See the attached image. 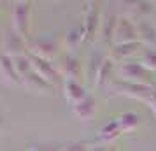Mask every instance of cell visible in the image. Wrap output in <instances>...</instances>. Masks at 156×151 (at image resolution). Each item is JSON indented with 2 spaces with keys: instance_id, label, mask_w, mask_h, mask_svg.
<instances>
[{
  "instance_id": "3957f363",
  "label": "cell",
  "mask_w": 156,
  "mask_h": 151,
  "mask_svg": "<svg viewBox=\"0 0 156 151\" xmlns=\"http://www.w3.org/2000/svg\"><path fill=\"white\" fill-rule=\"evenodd\" d=\"M28 58H30V62H32V69H34V70H35L44 81H48L49 84H55V83H58V81H60V77H62V76H60L58 69L51 63L49 60H44V58L34 56V55H30V53H28Z\"/></svg>"
},
{
  "instance_id": "6da1fadb",
  "label": "cell",
  "mask_w": 156,
  "mask_h": 151,
  "mask_svg": "<svg viewBox=\"0 0 156 151\" xmlns=\"http://www.w3.org/2000/svg\"><path fill=\"white\" fill-rule=\"evenodd\" d=\"M2 49H4L2 55L11 56V58H18V56H23V55H28V46H27L25 37H21L14 28L5 30L4 41H2Z\"/></svg>"
},
{
  "instance_id": "7a4b0ae2",
  "label": "cell",
  "mask_w": 156,
  "mask_h": 151,
  "mask_svg": "<svg viewBox=\"0 0 156 151\" xmlns=\"http://www.w3.org/2000/svg\"><path fill=\"white\" fill-rule=\"evenodd\" d=\"M30 2H16L12 7V27L21 37H28L30 34Z\"/></svg>"
},
{
  "instance_id": "277c9868",
  "label": "cell",
  "mask_w": 156,
  "mask_h": 151,
  "mask_svg": "<svg viewBox=\"0 0 156 151\" xmlns=\"http://www.w3.org/2000/svg\"><path fill=\"white\" fill-rule=\"evenodd\" d=\"M27 46H28L30 55L44 58V60H49V62L53 56H56V51H58V44L53 39H35V41H28Z\"/></svg>"
},
{
  "instance_id": "8fae6325",
  "label": "cell",
  "mask_w": 156,
  "mask_h": 151,
  "mask_svg": "<svg viewBox=\"0 0 156 151\" xmlns=\"http://www.w3.org/2000/svg\"><path fill=\"white\" fill-rule=\"evenodd\" d=\"M63 90H65V97H67L72 104H77V102H81L83 99L88 97V95H86V90L79 84L77 81H65Z\"/></svg>"
},
{
  "instance_id": "ac0fdd59",
  "label": "cell",
  "mask_w": 156,
  "mask_h": 151,
  "mask_svg": "<svg viewBox=\"0 0 156 151\" xmlns=\"http://www.w3.org/2000/svg\"><path fill=\"white\" fill-rule=\"evenodd\" d=\"M118 121H119L121 130H130L139 123V116L135 114V113H126V114H121L118 118Z\"/></svg>"
},
{
  "instance_id": "52a82bcc",
  "label": "cell",
  "mask_w": 156,
  "mask_h": 151,
  "mask_svg": "<svg viewBox=\"0 0 156 151\" xmlns=\"http://www.w3.org/2000/svg\"><path fill=\"white\" fill-rule=\"evenodd\" d=\"M58 72H60L62 77H65V81H77L79 72H81L77 58L72 56V55L63 56L60 60V63H58Z\"/></svg>"
},
{
  "instance_id": "9a60e30c",
  "label": "cell",
  "mask_w": 156,
  "mask_h": 151,
  "mask_svg": "<svg viewBox=\"0 0 156 151\" xmlns=\"http://www.w3.org/2000/svg\"><path fill=\"white\" fill-rule=\"evenodd\" d=\"M14 65H16L18 74H20V79H21L23 76H27L30 70H34V69H32V62H30L28 55H23V56L14 58Z\"/></svg>"
},
{
  "instance_id": "5bb4252c",
  "label": "cell",
  "mask_w": 156,
  "mask_h": 151,
  "mask_svg": "<svg viewBox=\"0 0 156 151\" xmlns=\"http://www.w3.org/2000/svg\"><path fill=\"white\" fill-rule=\"evenodd\" d=\"M137 30H139V35H140L142 41L146 44H149V46H154V49H156V28H154V25H151L147 21H140L137 25Z\"/></svg>"
},
{
  "instance_id": "9c48e42d",
  "label": "cell",
  "mask_w": 156,
  "mask_h": 151,
  "mask_svg": "<svg viewBox=\"0 0 156 151\" xmlns=\"http://www.w3.org/2000/svg\"><path fill=\"white\" fill-rule=\"evenodd\" d=\"M121 74L130 83H140L147 77V69L142 63H123L121 65Z\"/></svg>"
},
{
  "instance_id": "8992f818",
  "label": "cell",
  "mask_w": 156,
  "mask_h": 151,
  "mask_svg": "<svg viewBox=\"0 0 156 151\" xmlns=\"http://www.w3.org/2000/svg\"><path fill=\"white\" fill-rule=\"evenodd\" d=\"M116 90L118 93H125V95H130V97H135V99H142V100L147 102V99L151 97V93L154 92V88L149 86V84H144V83H118L116 84Z\"/></svg>"
},
{
  "instance_id": "7c38bea8",
  "label": "cell",
  "mask_w": 156,
  "mask_h": 151,
  "mask_svg": "<svg viewBox=\"0 0 156 151\" xmlns=\"http://www.w3.org/2000/svg\"><path fill=\"white\" fill-rule=\"evenodd\" d=\"M97 28H98V11L95 7H88L84 16V25H83L84 39H91Z\"/></svg>"
},
{
  "instance_id": "4fadbf2b",
  "label": "cell",
  "mask_w": 156,
  "mask_h": 151,
  "mask_svg": "<svg viewBox=\"0 0 156 151\" xmlns=\"http://www.w3.org/2000/svg\"><path fill=\"white\" fill-rule=\"evenodd\" d=\"M74 113L83 120V121H86V120H90L93 114H95V100H93V97H86V99H83L81 102H77V104H74Z\"/></svg>"
},
{
  "instance_id": "2e32d148",
  "label": "cell",
  "mask_w": 156,
  "mask_h": 151,
  "mask_svg": "<svg viewBox=\"0 0 156 151\" xmlns=\"http://www.w3.org/2000/svg\"><path fill=\"white\" fill-rule=\"evenodd\" d=\"M119 132H121L119 121L114 120V121H109L104 128L100 130V137H102V139H112V137H116Z\"/></svg>"
},
{
  "instance_id": "30bf717a",
  "label": "cell",
  "mask_w": 156,
  "mask_h": 151,
  "mask_svg": "<svg viewBox=\"0 0 156 151\" xmlns=\"http://www.w3.org/2000/svg\"><path fill=\"white\" fill-rule=\"evenodd\" d=\"M21 83L25 84V86L32 88V90H37V92H48V90H51V86H53V84H49L48 81H44L35 70H30L27 76H23Z\"/></svg>"
},
{
  "instance_id": "ba28073f",
  "label": "cell",
  "mask_w": 156,
  "mask_h": 151,
  "mask_svg": "<svg viewBox=\"0 0 156 151\" xmlns=\"http://www.w3.org/2000/svg\"><path fill=\"white\" fill-rule=\"evenodd\" d=\"M0 76L4 77V81H7V83H21L20 74L16 70L14 58L0 55Z\"/></svg>"
},
{
  "instance_id": "603a6c76",
  "label": "cell",
  "mask_w": 156,
  "mask_h": 151,
  "mask_svg": "<svg viewBox=\"0 0 156 151\" xmlns=\"http://www.w3.org/2000/svg\"><path fill=\"white\" fill-rule=\"evenodd\" d=\"M63 151H86L84 146L83 144H70V146H67V148H63Z\"/></svg>"
},
{
  "instance_id": "d6986e66",
  "label": "cell",
  "mask_w": 156,
  "mask_h": 151,
  "mask_svg": "<svg viewBox=\"0 0 156 151\" xmlns=\"http://www.w3.org/2000/svg\"><path fill=\"white\" fill-rule=\"evenodd\" d=\"M140 44L139 42H126V44H118L116 49H114V56H125V55H130L133 53L135 48H139Z\"/></svg>"
},
{
  "instance_id": "5b68a950",
  "label": "cell",
  "mask_w": 156,
  "mask_h": 151,
  "mask_svg": "<svg viewBox=\"0 0 156 151\" xmlns=\"http://www.w3.org/2000/svg\"><path fill=\"white\" fill-rule=\"evenodd\" d=\"M137 35L139 30L137 25L126 20V18H119L116 23V30H114V37L118 44H126V42H137Z\"/></svg>"
},
{
  "instance_id": "ffe728a7",
  "label": "cell",
  "mask_w": 156,
  "mask_h": 151,
  "mask_svg": "<svg viewBox=\"0 0 156 151\" xmlns=\"http://www.w3.org/2000/svg\"><path fill=\"white\" fill-rule=\"evenodd\" d=\"M116 16H109L104 23V30H102V35H104V41H109L111 35H114V30H116Z\"/></svg>"
},
{
  "instance_id": "7402d4cb",
  "label": "cell",
  "mask_w": 156,
  "mask_h": 151,
  "mask_svg": "<svg viewBox=\"0 0 156 151\" xmlns=\"http://www.w3.org/2000/svg\"><path fill=\"white\" fill-rule=\"evenodd\" d=\"M81 34H83L81 30H70V32L67 34V44H69L70 48H74V46H76L77 42H81V41L84 39V37L81 35Z\"/></svg>"
},
{
  "instance_id": "e0dca14e",
  "label": "cell",
  "mask_w": 156,
  "mask_h": 151,
  "mask_svg": "<svg viewBox=\"0 0 156 151\" xmlns=\"http://www.w3.org/2000/svg\"><path fill=\"white\" fill-rule=\"evenodd\" d=\"M142 62L140 63L146 67V69H151V70H156V49L154 48H149V49H144L142 53Z\"/></svg>"
},
{
  "instance_id": "d4e9b609",
  "label": "cell",
  "mask_w": 156,
  "mask_h": 151,
  "mask_svg": "<svg viewBox=\"0 0 156 151\" xmlns=\"http://www.w3.org/2000/svg\"><path fill=\"white\" fill-rule=\"evenodd\" d=\"M112 151H114V149H112Z\"/></svg>"
},
{
  "instance_id": "cb8c5ba5",
  "label": "cell",
  "mask_w": 156,
  "mask_h": 151,
  "mask_svg": "<svg viewBox=\"0 0 156 151\" xmlns=\"http://www.w3.org/2000/svg\"><path fill=\"white\" fill-rule=\"evenodd\" d=\"M147 104L151 106V109L154 111V114H156V90L153 92V93H151V97L147 99Z\"/></svg>"
},
{
  "instance_id": "44dd1931",
  "label": "cell",
  "mask_w": 156,
  "mask_h": 151,
  "mask_svg": "<svg viewBox=\"0 0 156 151\" xmlns=\"http://www.w3.org/2000/svg\"><path fill=\"white\" fill-rule=\"evenodd\" d=\"M109 70H111V62H109V60H104V62H102V67H100V70H98V74H97V84L102 86V84L109 79V77H107V76H109Z\"/></svg>"
}]
</instances>
